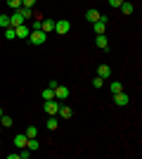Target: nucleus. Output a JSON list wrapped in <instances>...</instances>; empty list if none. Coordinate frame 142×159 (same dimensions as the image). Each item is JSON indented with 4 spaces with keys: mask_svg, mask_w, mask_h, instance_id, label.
<instances>
[{
    "mask_svg": "<svg viewBox=\"0 0 142 159\" xmlns=\"http://www.w3.org/2000/svg\"><path fill=\"white\" fill-rule=\"evenodd\" d=\"M109 90H111V93H121V90H123L121 81H111V86H109Z\"/></svg>",
    "mask_w": 142,
    "mask_h": 159,
    "instance_id": "obj_18",
    "label": "nucleus"
},
{
    "mask_svg": "<svg viewBox=\"0 0 142 159\" xmlns=\"http://www.w3.org/2000/svg\"><path fill=\"white\" fill-rule=\"evenodd\" d=\"M93 86H95V88H102V86H104V79H100V76H95V79H93Z\"/></svg>",
    "mask_w": 142,
    "mask_h": 159,
    "instance_id": "obj_26",
    "label": "nucleus"
},
{
    "mask_svg": "<svg viewBox=\"0 0 142 159\" xmlns=\"http://www.w3.org/2000/svg\"><path fill=\"white\" fill-rule=\"evenodd\" d=\"M5 38H10V40L17 38V33H14V26H7V29H5Z\"/></svg>",
    "mask_w": 142,
    "mask_h": 159,
    "instance_id": "obj_24",
    "label": "nucleus"
},
{
    "mask_svg": "<svg viewBox=\"0 0 142 159\" xmlns=\"http://www.w3.org/2000/svg\"><path fill=\"white\" fill-rule=\"evenodd\" d=\"M7 5L12 7V10H19V7H21V0H7Z\"/></svg>",
    "mask_w": 142,
    "mask_h": 159,
    "instance_id": "obj_25",
    "label": "nucleus"
},
{
    "mask_svg": "<svg viewBox=\"0 0 142 159\" xmlns=\"http://www.w3.org/2000/svg\"><path fill=\"white\" fill-rule=\"evenodd\" d=\"M26 138H38V128H36V126H28L26 128Z\"/></svg>",
    "mask_w": 142,
    "mask_h": 159,
    "instance_id": "obj_20",
    "label": "nucleus"
},
{
    "mask_svg": "<svg viewBox=\"0 0 142 159\" xmlns=\"http://www.w3.org/2000/svg\"><path fill=\"white\" fill-rule=\"evenodd\" d=\"M21 10V17H24V19H31V17H33V10H31V7H19Z\"/></svg>",
    "mask_w": 142,
    "mask_h": 159,
    "instance_id": "obj_19",
    "label": "nucleus"
},
{
    "mask_svg": "<svg viewBox=\"0 0 142 159\" xmlns=\"http://www.w3.org/2000/svg\"><path fill=\"white\" fill-rule=\"evenodd\" d=\"M0 26H2V29L12 26V24H10V17H7V14H0Z\"/></svg>",
    "mask_w": 142,
    "mask_h": 159,
    "instance_id": "obj_22",
    "label": "nucleus"
},
{
    "mask_svg": "<svg viewBox=\"0 0 142 159\" xmlns=\"http://www.w3.org/2000/svg\"><path fill=\"white\" fill-rule=\"evenodd\" d=\"M0 116H2V107H0Z\"/></svg>",
    "mask_w": 142,
    "mask_h": 159,
    "instance_id": "obj_30",
    "label": "nucleus"
},
{
    "mask_svg": "<svg viewBox=\"0 0 142 159\" xmlns=\"http://www.w3.org/2000/svg\"><path fill=\"white\" fill-rule=\"evenodd\" d=\"M43 33H50V31H54V21L52 19H43V29H41Z\"/></svg>",
    "mask_w": 142,
    "mask_h": 159,
    "instance_id": "obj_14",
    "label": "nucleus"
},
{
    "mask_svg": "<svg viewBox=\"0 0 142 159\" xmlns=\"http://www.w3.org/2000/svg\"><path fill=\"white\" fill-rule=\"evenodd\" d=\"M69 98V88L67 86H59V83H57V88H54V100H67Z\"/></svg>",
    "mask_w": 142,
    "mask_h": 159,
    "instance_id": "obj_4",
    "label": "nucleus"
},
{
    "mask_svg": "<svg viewBox=\"0 0 142 159\" xmlns=\"http://www.w3.org/2000/svg\"><path fill=\"white\" fill-rule=\"evenodd\" d=\"M28 29H31V31H41V29H43V17H38V19H33V21H31V26H28Z\"/></svg>",
    "mask_w": 142,
    "mask_h": 159,
    "instance_id": "obj_17",
    "label": "nucleus"
},
{
    "mask_svg": "<svg viewBox=\"0 0 142 159\" xmlns=\"http://www.w3.org/2000/svg\"><path fill=\"white\" fill-rule=\"evenodd\" d=\"M31 157V152H28V147H21V152H19V159H28Z\"/></svg>",
    "mask_w": 142,
    "mask_h": 159,
    "instance_id": "obj_27",
    "label": "nucleus"
},
{
    "mask_svg": "<svg viewBox=\"0 0 142 159\" xmlns=\"http://www.w3.org/2000/svg\"><path fill=\"white\" fill-rule=\"evenodd\" d=\"M12 124H14L12 116H7V114H2V116H0V126H2V128H10Z\"/></svg>",
    "mask_w": 142,
    "mask_h": 159,
    "instance_id": "obj_16",
    "label": "nucleus"
},
{
    "mask_svg": "<svg viewBox=\"0 0 142 159\" xmlns=\"http://www.w3.org/2000/svg\"><path fill=\"white\" fill-rule=\"evenodd\" d=\"M47 131H57V119H54V116L47 119Z\"/></svg>",
    "mask_w": 142,
    "mask_h": 159,
    "instance_id": "obj_23",
    "label": "nucleus"
},
{
    "mask_svg": "<svg viewBox=\"0 0 142 159\" xmlns=\"http://www.w3.org/2000/svg\"><path fill=\"white\" fill-rule=\"evenodd\" d=\"M109 74H111V66H109V64H100V69H97V76H100V79H107Z\"/></svg>",
    "mask_w": 142,
    "mask_h": 159,
    "instance_id": "obj_11",
    "label": "nucleus"
},
{
    "mask_svg": "<svg viewBox=\"0 0 142 159\" xmlns=\"http://www.w3.org/2000/svg\"><path fill=\"white\" fill-rule=\"evenodd\" d=\"M26 143H28V138H26V133H17L14 135V147H26Z\"/></svg>",
    "mask_w": 142,
    "mask_h": 159,
    "instance_id": "obj_6",
    "label": "nucleus"
},
{
    "mask_svg": "<svg viewBox=\"0 0 142 159\" xmlns=\"http://www.w3.org/2000/svg\"><path fill=\"white\" fill-rule=\"evenodd\" d=\"M118 10H121L123 14H133V10H135V7H133V2H128V0H123V2H121V7H118Z\"/></svg>",
    "mask_w": 142,
    "mask_h": 159,
    "instance_id": "obj_12",
    "label": "nucleus"
},
{
    "mask_svg": "<svg viewBox=\"0 0 142 159\" xmlns=\"http://www.w3.org/2000/svg\"><path fill=\"white\" fill-rule=\"evenodd\" d=\"M95 45L100 48V50H109V40H107V36H104V33H100V36L95 38Z\"/></svg>",
    "mask_w": 142,
    "mask_h": 159,
    "instance_id": "obj_7",
    "label": "nucleus"
},
{
    "mask_svg": "<svg viewBox=\"0 0 142 159\" xmlns=\"http://www.w3.org/2000/svg\"><path fill=\"white\" fill-rule=\"evenodd\" d=\"M14 33H17L19 38H28V33H31V29H28L26 24H19V26H14Z\"/></svg>",
    "mask_w": 142,
    "mask_h": 159,
    "instance_id": "obj_9",
    "label": "nucleus"
},
{
    "mask_svg": "<svg viewBox=\"0 0 142 159\" xmlns=\"http://www.w3.org/2000/svg\"><path fill=\"white\" fill-rule=\"evenodd\" d=\"M102 14H100V10H88V12H85V19L90 21V24H95V21L100 19Z\"/></svg>",
    "mask_w": 142,
    "mask_h": 159,
    "instance_id": "obj_10",
    "label": "nucleus"
},
{
    "mask_svg": "<svg viewBox=\"0 0 142 159\" xmlns=\"http://www.w3.org/2000/svg\"><path fill=\"white\" fill-rule=\"evenodd\" d=\"M10 24H12V26H19V24H24L21 10H14V12H12V17H10Z\"/></svg>",
    "mask_w": 142,
    "mask_h": 159,
    "instance_id": "obj_8",
    "label": "nucleus"
},
{
    "mask_svg": "<svg viewBox=\"0 0 142 159\" xmlns=\"http://www.w3.org/2000/svg\"><path fill=\"white\" fill-rule=\"evenodd\" d=\"M26 147L31 150V152H36V150H41V143H38V138H28Z\"/></svg>",
    "mask_w": 142,
    "mask_h": 159,
    "instance_id": "obj_15",
    "label": "nucleus"
},
{
    "mask_svg": "<svg viewBox=\"0 0 142 159\" xmlns=\"http://www.w3.org/2000/svg\"><path fill=\"white\" fill-rule=\"evenodd\" d=\"M54 31L59 33V36L69 33V31H71V21H69V19H59V21H54Z\"/></svg>",
    "mask_w": 142,
    "mask_h": 159,
    "instance_id": "obj_2",
    "label": "nucleus"
},
{
    "mask_svg": "<svg viewBox=\"0 0 142 159\" xmlns=\"http://www.w3.org/2000/svg\"><path fill=\"white\" fill-rule=\"evenodd\" d=\"M121 2H123V0H109V5H111V7H121Z\"/></svg>",
    "mask_w": 142,
    "mask_h": 159,
    "instance_id": "obj_29",
    "label": "nucleus"
},
{
    "mask_svg": "<svg viewBox=\"0 0 142 159\" xmlns=\"http://www.w3.org/2000/svg\"><path fill=\"white\" fill-rule=\"evenodd\" d=\"M2 131H5V128H2V126H0V133H2Z\"/></svg>",
    "mask_w": 142,
    "mask_h": 159,
    "instance_id": "obj_31",
    "label": "nucleus"
},
{
    "mask_svg": "<svg viewBox=\"0 0 142 159\" xmlns=\"http://www.w3.org/2000/svg\"><path fill=\"white\" fill-rule=\"evenodd\" d=\"M43 109H45V114H57V109H59V102L57 100H45V105H43Z\"/></svg>",
    "mask_w": 142,
    "mask_h": 159,
    "instance_id": "obj_3",
    "label": "nucleus"
},
{
    "mask_svg": "<svg viewBox=\"0 0 142 159\" xmlns=\"http://www.w3.org/2000/svg\"><path fill=\"white\" fill-rule=\"evenodd\" d=\"M57 114H59L62 119H71V114H74V112H71V107H62V105H59V109H57Z\"/></svg>",
    "mask_w": 142,
    "mask_h": 159,
    "instance_id": "obj_13",
    "label": "nucleus"
},
{
    "mask_svg": "<svg viewBox=\"0 0 142 159\" xmlns=\"http://www.w3.org/2000/svg\"><path fill=\"white\" fill-rule=\"evenodd\" d=\"M52 98H54V90H52L50 86H47L45 90H43V100H52Z\"/></svg>",
    "mask_w": 142,
    "mask_h": 159,
    "instance_id": "obj_21",
    "label": "nucleus"
},
{
    "mask_svg": "<svg viewBox=\"0 0 142 159\" xmlns=\"http://www.w3.org/2000/svg\"><path fill=\"white\" fill-rule=\"evenodd\" d=\"M114 102H116L118 107H126V105L130 102V98H128V95H126V93L121 90V93H114Z\"/></svg>",
    "mask_w": 142,
    "mask_h": 159,
    "instance_id": "obj_5",
    "label": "nucleus"
},
{
    "mask_svg": "<svg viewBox=\"0 0 142 159\" xmlns=\"http://www.w3.org/2000/svg\"><path fill=\"white\" fill-rule=\"evenodd\" d=\"M45 38H47V33H43V31H31V33H28L31 45H43V43H45Z\"/></svg>",
    "mask_w": 142,
    "mask_h": 159,
    "instance_id": "obj_1",
    "label": "nucleus"
},
{
    "mask_svg": "<svg viewBox=\"0 0 142 159\" xmlns=\"http://www.w3.org/2000/svg\"><path fill=\"white\" fill-rule=\"evenodd\" d=\"M38 0H21V7H33Z\"/></svg>",
    "mask_w": 142,
    "mask_h": 159,
    "instance_id": "obj_28",
    "label": "nucleus"
}]
</instances>
